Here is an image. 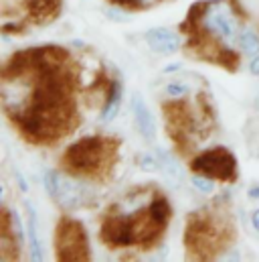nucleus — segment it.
Instances as JSON below:
<instances>
[{
  "label": "nucleus",
  "mask_w": 259,
  "mask_h": 262,
  "mask_svg": "<svg viewBox=\"0 0 259 262\" xmlns=\"http://www.w3.org/2000/svg\"><path fill=\"white\" fill-rule=\"evenodd\" d=\"M158 157H160V169H162V173H164L170 181L180 183V179H183V171H180L176 159H174L172 155H168L166 150H160Z\"/></svg>",
  "instance_id": "f8f14e48"
},
{
  "label": "nucleus",
  "mask_w": 259,
  "mask_h": 262,
  "mask_svg": "<svg viewBox=\"0 0 259 262\" xmlns=\"http://www.w3.org/2000/svg\"><path fill=\"white\" fill-rule=\"evenodd\" d=\"M138 165H140V169H144L148 173H154V171L160 169V157H156L152 152H142L138 157Z\"/></svg>",
  "instance_id": "4468645a"
},
{
  "label": "nucleus",
  "mask_w": 259,
  "mask_h": 262,
  "mask_svg": "<svg viewBox=\"0 0 259 262\" xmlns=\"http://www.w3.org/2000/svg\"><path fill=\"white\" fill-rule=\"evenodd\" d=\"M57 256L61 260H87L89 246L85 230L75 220H61L57 228Z\"/></svg>",
  "instance_id": "7ed1b4c3"
},
{
  "label": "nucleus",
  "mask_w": 259,
  "mask_h": 262,
  "mask_svg": "<svg viewBox=\"0 0 259 262\" xmlns=\"http://www.w3.org/2000/svg\"><path fill=\"white\" fill-rule=\"evenodd\" d=\"M204 27L217 35L229 49L235 45V41L239 39L241 31H239V25H237V18L233 16L231 8L223 2H217V4H209L204 8Z\"/></svg>",
  "instance_id": "20e7f679"
},
{
  "label": "nucleus",
  "mask_w": 259,
  "mask_h": 262,
  "mask_svg": "<svg viewBox=\"0 0 259 262\" xmlns=\"http://www.w3.org/2000/svg\"><path fill=\"white\" fill-rule=\"evenodd\" d=\"M251 224H253V228L259 232V209L253 211V215H251Z\"/></svg>",
  "instance_id": "aec40b11"
},
{
  "label": "nucleus",
  "mask_w": 259,
  "mask_h": 262,
  "mask_svg": "<svg viewBox=\"0 0 259 262\" xmlns=\"http://www.w3.org/2000/svg\"><path fill=\"white\" fill-rule=\"evenodd\" d=\"M132 112H134V120H136L140 134L152 142L156 138V120H154L150 108L144 104V100L138 94H134V98H132Z\"/></svg>",
  "instance_id": "6e6552de"
},
{
  "label": "nucleus",
  "mask_w": 259,
  "mask_h": 262,
  "mask_svg": "<svg viewBox=\"0 0 259 262\" xmlns=\"http://www.w3.org/2000/svg\"><path fill=\"white\" fill-rule=\"evenodd\" d=\"M101 238L110 246H130L136 242V230L128 217H110L101 228Z\"/></svg>",
  "instance_id": "423d86ee"
},
{
  "label": "nucleus",
  "mask_w": 259,
  "mask_h": 262,
  "mask_svg": "<svg viewBox=\"0 0 259 262\" xmlns=\"http://www.w3.org/2000/svg\"><path fill=\"white\" fill-rule=\"evenodd\" d=\"M191 183H193L198 191H202V193H211L215 189V183L206 175H194L193 179H191Z\"/></svg>",
  "instance_id": "2eb2a0df"
},
{
  "label": "nucleus",
  "mask_w": 259,
  "mask_h": 262,
  "mask_svg": "<svg viewBox=\"0 0 259 262\" xmlns=\"http://www.w3.org/2000/svg\"><path fill=\"white\" fill-rule=\"evenodd\" d=\"M108 14H110V18L112 20H118V23H128V14H124V12H120V10H116V8H108Z\"/></svg>",
  "instance_id": "a211bd4d"
},
{
  "label": "nucleus",
  "mask_w": 259,
  "mask_h": 262,
  "mask_svg": "<svg viewBox=\"0 0 259 262\" xmlns=\"http://www.w3.org/2000/svg\"><path fill=\"white\" fill-rule=\"evenodd\" d=\"M176 69H180V66H178V63H172V66L166 67L164 71H166V73H170V71H176Z\"/></svg>",
  "instance_id": "4be33fe9"
},
{
  "label": "nucleus",
  "mask_w": 259,
  "mask_h": 262,
  "mask_svg": "<svg viewBox=\"0 0 259 262\" xmlns=\"http://www.w3.org/2000/svg\"><path fill=\"white\" fill-rule=\"evenodd\" d=\"M249 71H251L253 75H259V55L253 57V61H251V66H249Z\"/></svg>",
  "instance_id": "6ab92c4d"
},
{
  "label": "nucleus",
  "mask_w": 259,
  "mask_h": 262,
  "mask_svg": "<svg viewBox=\"0 0 259 262\" xmlns=\"http://www.w3.org/2000/svg\"><path fill=\"white\" fill-rule=\"evenodd\" d=\"M12 215V222H14V236H16V240H18V244H22L24 242V234H22V222H20V217L12 211L10 213Z\"/></svg>",
  "instance_id": "f3484780"
},
{
  "label": "nucleus",
  "mask_w": 259,
  "mask_h": 262,
  "mask_svg": "<svg viewBox=\"0 0 259 262\" xmlns=\"http://www.w3.org/2000/svg\"><path fill=\"white\" fill-rule=\"evenodd\" d=\"M103 159V140L97 136L81 138L79 142L71 144L63 155L65 165L75 173H91L99 167Z\"/></svg>",
  "instance_id": "f03ea898"
},
{
  "label": "nucleus",
  "mask_w": 259,
  "mask_h": 262,
  "mask_svg": "<svg viewBox=\"0 0 259 262\" xmlns=\"http://www.w3.org/2000/svg\"><path fill=\"white\" fill-rule=\"evenodd\" d=\"M257 155H259V152H257Z\"/></svg>",
  "instance_id": "b1692460"
},
{
  "label": "nucleus",
  "mask_w": 259,
  "mask_h": 262,
  "mask_svg": "<svg viewBox=\"0 0 259 262\" xmlns=\"http://www.w3.org/2000/svg\"><path fill=\"white\" fill-rule=\"evenodd\" d=\"M29 209V242H31V256L33 260H43V242L39 236V217L35 205L27 203Z\"/></svg>",
  "instance_id": "1a4fd4ad"
},
{
  "label": "nucleus",
  "mask_w": 259,
  "mask_h": 262,
  "mask_svg": "<svg viewBox=\"0 0 259 262\" xmlns=\"http://www.w3.org/2000/svg\"><path fill=\"white\" fill-rule=\"evenodd\" d=\"M166 94L170 98H185L189 94V85L183 83V81H172V83L166 85Z\"/></svg>",
  "instance_id": "dca6fc26"
},
{
  "label": "nucleus",
  "mask_w": 259,
  "mask_h": 262,
  "mask_svg": "<svg viewBox=\"0 0 259 262\" xmlns=\"http://www.w3.org/2000/svg\"><path fill=\"white\" fill-rule=\"evenodd\" d=\"M45 189L63 209H77L91 199V191L81 181H71L57 171L45 173Z\"/></svg>",
  "instance_id": "f257e3e1"
},
{
  "label": "nucleus",
  "mask_w": 259,
  "mask_h": 262,
  "mask_svg": "<svg viewBox=\"0 0 259 262\" xmlns=\"http://www.w3.org/2000/svg\"><path fill=\"white\" fill-rule=\"evenodd\" d=\"M144 2H152V0H144Z\"/></svg>",
  "instance_id": "5701e85b"
},
{
  "label": "nucleus",
  "mask_w": 259,
  "mask_h": 262,
  "mask_svg": "<svg viewBox=\"0 0 259 262\" xmlns=\"http://www.w3.org/2000/svg\"><path fill=\"white\" fill-rule=\"evenodd\" d=\"M249 197H251V199H257V197H259V187H251V189H249Z\"/></svg>",
  "instance_id": "412c9836"
},
{
  "label": "nucleus",
  "mask_w": 259,
  "mask_h": 262,
  "mask_svg": "<svg viewBox=\"0 0 259 262\" xmlns=\"http://www.w3.org/2000/svg\"><path fill=\"white\" fill-rule=\"evenodd\" d=\"M146 41L156 53H164V55L176 53L180 47V37L170 29H150L146 33Z\"/></svg>",
  "instance_id": "0eeeda50"
},
{
  "label": "nucleus",
  "mask_w": 259,
  "mask_h": 262,
  "mask_svg": "<svg viewBox=\"0 0 259 262\" xmlns=\"http://www.w3.org/2000/svg\"><path fill=\"white\" fill-rule=\"evenodd\" d=\"M59 10V0H33L31 12L37 20H51Z\"/></svg>",
  "instance_id": "9b49d317"
},
{
  "label": "nucleus",
  "mask_w": 259,
  "mask_h": 262,
  "mask_svg": "<svg viewBox=\"0 0 259 262\" xmlns=\"http://www.w3.org/2000/svg\"><path fill=\"white\" fill-rule=\"evenodd\" d=\"M193 169L211 179L231 181L237 173V163H235V157L227 148H213L194 159Z\"/></svg>",
  "instance_id": "39448f33"
},
{
  "label": "nucleus",
  "mask_w": 259,
  "mask_h": 262,
  "mask_svg": "<svg viewBox=\"0 0 259 262\" xmlns=\"http://www.w3.org/2000/svg\"><path fill=\"white\" fill-rule=\"evenodd\" d=\"M239 43H241L243 53H247V55H255V53L259 51V37L251 31V29L241 31V35H239Z\"/></svg>",
  "instance_id": "ddd939ff"
},
{
  "label": "nucleus",
  "mask_w": 259,
  "mask_h": 262,
  "mask_svg": "<svg viewBox=\"0 0 259 262\" xmlns=\"http://www.w3.org/2000/svg\"><path fill=\"white\" fill-rule=\"evenodd\" d=\"M120 106H122V85H120V81H114L110 98H108V104H106V108L101 112V120L103 122L114 120L118 116V112H120Z\"/></svg>",
  "instance_id": "9d476101"
}]
</instances>
